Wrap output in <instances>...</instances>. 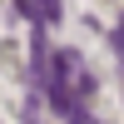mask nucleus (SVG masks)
<instances>
[{
    "mask_svg": "<svg viewBox=\"0 0 124 124\" xmlns=\"http://www.w3.org/2000/svg\"><path fill=\"white\" fill-rule=\"evenodd\" d=\"M45 94H50V104H55V114L60 119H70V124H85V104H89V94H94V75H89V65H85V55L79 50H55V60H45Z\"/></svg>",
    "mask_w": 124,
    "mask_h": 124,
    "instance_id": "f257e3e1",
    "label": "nucleus"
},
{
    "mask_svg": "<svg viewBox=\"0 0 124 124\" xmlns=\"http://www.w3.org/2000/svg\"><path fill=\"white\" fill-rule=\"evenodd\" d=\"M35 10L45 15V25H60V15H65V5H60V0H35Z\"/></svg>",
    "mask_w": 124,
    "mask_h": 124,
    "instance_id": "f03ea898",
    "label": "nucleus"
}]
</instances>
